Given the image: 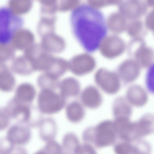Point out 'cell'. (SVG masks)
Returning <instances> with one entry per match:
<instances>
[{
  "label": "cell",
  "mask_w": 154,
  "mask_h": 154,
  "mask_svg": "<svg viewBox=\"0 0 154 154\" xmlns=\"http://www.w3.org/2000/svg\"><path fill=\"white\" fill-rule=\"evenodd\" d=\"M127 48L124 40L116 35H107L101 42L98 49L104 58L113 59L121 56Z\"/></svg>",
  "instance_id": "obj_10"
},
{
  "label": "cell",
  "mask_w": 154,
  "mask_h": 154,
  "mask_svg": "<svg viewBox=\"0 0 154 154\" xmlns=\"http://www.w3.org/2000/svg\"><path fill=\"white\" fill-rule=\"evenodd\" d=\"M23 20L8 7H0V43L8 44L14 34L21 28Z\"/></svg>",
  "instance_id": "obj_4"
},
{
  "label": "cell",
  "mask_w": 154,
  "mask_h": 154,
  "mask_svg": "<svg viewBox=\"0 0 154 154\" xmlns=\"http://www.w3.org/2000/svg\"><path fill=\"white\" fill-rule=\"evenodd\" d=\"M68 70V61L64 58L54 57L47 70L45 72L59 79Z\"/></svg>",
  "instance_id": "obj_26"
},
{
  "label": "cell",
  "mask_w": 154,
  "mask_h": 154,
  "mask_svg": "<svg viewBox=\"0 0 154 154\" xmlns=\"http://www.w3.org/2000/svg\"><path fill=\"white\" fill-rule=\"evenodd\" d=\"M11 118L5 107L0 108V131L6 129L9 126Z\"/></svg>",
  "instance_id": "obj_32"
},
{
  "label": "cell",
  "mask_w": 154,
  "mask_h": 154,
  "mask_svg": "<svg viewBox=\"0 0 154 154\" xmlns=\"http://www.w3.org/2000/svg\"><path fill=\"white\" fill-rule=\"evenodd\" d=\"M114 151L117 154H149L151 147L147 141L140 139L119 142L115 145Z\"/></svg>",
  "instance_id": "obj_11"
},
{
  "label": "cell",
  "mask_w": 154,
  "mask_h": 154,
  "mask_svg": "<svg viewBox=\"0 0 154 154\" xmlns=\"http://www.w3.org/2000/svg\"><path fill=\"white\" fill-rule=\"evenodd\" d=\"M132 111L131 105L125 97H118L114 100L112 106V113L114 119L130 118Z\"/></svg>",
  "instance_id": "obj_24"
},
{
  "label": "cell",
  "mask_w": 154,
  "mask_h": 154,
  "mask_svg": "<svg viewBox=\"0 0 154 154\" xmlns=\"http://www.w3.org/2000/svg\"><path fill=\"white\" fill-rule=\"evenodd\" d=\"M141 68L132 58L122 61L119 65L117 73L121 81L126 84L133 82L139 77Z\"/></svg>",
  "instance_id": "obj_12"
},
{
  "label": "cell",
  "mask_w": 154,
  "mask_h": 154,
  "mask_svg": "<svg viewBox=\"0 0 154 154\" xmlns=\"http://www.w3.org/2000/svg\"><path fill=\"white\" fill-rule=\"evenodd\" d=\"M12 60L11 69L13 72L19 75L27 76L34 72L30 63L23 55Z\"/></svg>",
  "instance_id": "obj_25"
},
{
  "label": "cell",
  "mask_w": 154,
  "mask_h": 154,
  "mask_svg": "<svg viewBox=\"0 0 154 154\" xmlns=\"http://www.w3.org/2000/svg\"><path fill=\"white\" fill-rule=\"evenodd\" d=\"M24 55L30 63L34 72H45L54 56L45 51L39 44H35L26 50Z\"/></svg>",
  "instance_id": "obj_8"
},
{
  "label": "cell",
  "mask_w": 154,
  "mask_h": 154,
  "mask_svg": "<svg viewBox=\"0 0 154 154\" xmlns=\"http://www.w3.org/2000/svg\"><path fill=\"white\" fill-rule=\"evenodd\" d=\"M74 12L72 28L75 39L87 52L95 51L107 36L108 27L105 17L100 11L88 5Z\"/></svg>",
  "instance_id": "obj_1"
},
{
  "label": "cell",
  "mask_w": 154,
  "mask_h": 154,
  "mask_svg": "<svg viewBox=\"0 0 154 154\" xmlns=\"http://www.w3.org/2000/svg\"><path fill=\"white\" fill-rule=\"evenodd\" d=\"M80 102L85 107L90 109L99 107L103 102V97L98 89L90 85L85 87L80 95Z\"/></svg>",
  "instance_id": "obj_15"
},
{
  "label": "cell",
  "mask_w": 154,
  "mask_h": 154,
  "mask_svg": "<svg viewBox=\"0 0 154 154\" xmlns=\"http://www.w3.org/2000/svg\"><path fill=\"white\" fill-rule=\"evenodd\" d=\"M56 0H42V2L45 4L50 5L55 2Z\"/></svg>",
  "instance_id": "obj_37"
},
{
  "label": "cell",
  "mask_w": 154,
  "mask_h": 154,
  "mask_svg": "<svg viewBox=\"0 0 154 154\" xmlns=\"http://www.w3.org/2000/svg\"><path fill=\"white\" fill-rule=\"evenodd\" d=\"M148 69L146 78V86L149 91L153 92V65Z\"/></svg>",
  "instance_id": "obj_35"
},
{
  "label": "cell",
  "mask_w": 154,
  "mask_h": 154,
  "mask_svg": "<svg viewBox=\"0 0 154 154\" xmlns=\"http://www.w3.org/2000/svg\"><path fill=\"white\" fill-rule=\"evenodd\" d=\"M13 72L4 63H0V90L10 92L14 88L16 79Z\"/></svg>",
  "instance_id": "obj_21"
},
{
  "label": "cell",
  "mask_w": 154,
  "mask_h": 154,
  "mask_svg": "<svg viewBox=\"0 0 154 154\" xmlns=\"http://www.w3.org/2000/svg\"><path fill=\"white\" fill-rule=\"evenodd\" d=\"M125 98L131 105L137 107L145 105L148 100V96L145 90L141 86L133 84L128 88Z\"/></svg>",
  "instance_id": "obj_17"
},
{
  "label": "cell",
  "mask_w": 154,
  "mask_h": 154,
  "mask_svg": "<svg viewBox=\"0 0 154 154\" xmlns=\"http://www.w3.org/2000/svg\"><path fill=\"white\" fill-rule=\"evenodd\" d=\"M15 50L8 44L0 43V63H4L14 58Z\"/></svg>",
  "instance_id": "obj_30"
},
{
  "label": "cell",
  "mask_w": 154,
  "mask_h": 154,
  "mask_svg": "<svg viewBox=\"0 0 154 154\" xmlns=\"http://www.w3.org/2000/svg\"><path fill=\"white\" fill-rule=\"evenodd\" d=\"M134 131L137 139L153 133L154 132V116L147 113L142 116L138 120L134 122Z\"/></svg>",
  "instance_id": "obj_18"
},
{
  "label": "cell",
  "mask_w": 154,
  "mask_h": 154,
  "mask_svg": "<svg viewBox=\"0 0 154 154\" xmlns=\"http://www.w3.org/2000/svg\"><path fill=\"white\" fill-rule=\"evenodd\" d=\"M29 128L20 123L14 125L8 129L6 137L15 146L26 144L29 142L31 137Z\"/></svg>",
  "instance_id": "obj_13"
},
{
  "label": "cell",
  "mask_w": 154,
  "mask_h": 154,
  "mask_svg": "<svg viewBox=\"0 0 154 154\" xmlns=\"http://www.w3.org/2000/svg\"><path fill=\"white\" fill-rule=\"evenodd\" d=\"M117 137L113 121L106 120L95 126L86 128L83 132L82 138L84 142L94 148H101L114 144Z\"/></svg>",
  "instance_id": "obj_2"
},
{
  "label": "cell",
  "mask_w": 154,
  "mask_h": 154,
  "mask_svg": "<svg viewBox=\"0 0 154 154\" xmlns=\"http://www.w3.org/2000/svg\"><path fill=\"white\" fill-rule=\"evenodd\" d=\"M126 49L129 55L141 68H149L153 65V50L147 45L143 38L131 39L127 45Z\"/></svg>",
  "instance_id": "obj_6"
},
{
  "label": "cell",
  "mask_w": 154,
  "mask_h": 154,
  "mask_svg": "<svg viewBox=\"0 0 154 154\" xmlns=\"http://www.w3.org/2000/svg\"><path fill=\"white\" fill-rule=\"evenodd\" d=\"M8 7L19 16L28 12L32 5L31 0H8Z\"/></svg>",
  "instance_id": "obj_29"
},
{
  "label": "cell",
  "mask_w": 154,
  "mask_h": 154,
  "mask_svg": "<svg viewBox=\"0 0 154 154\" xmlns=\"http://www.w3.org/2000/svg\"><path fill=\"white\" fill-rule=\"evenodd\" d=\"M59 79L48 73L43 72L38 77L37 84L41 89L54 90L58 88Z\"/></svg>",
  "instance_id": "obj_28"
},
{
  "label": "cell",
  "mask_w": 154,
  "mask_h": 154,
  "mask_svg": "<svg viewBox=\"0 0 154 154\" xmlns=\"http://www.w3.org/2000/svg\"><path fill=\"white\" fill-rule=\"evenodd\" d=\"M33 34L26 29L21 28L14 35L10 44L15 50L23 51L35 43Z\"/></svg>",
  "instance_id": "obj_16"
},
{
  "label": "cell",
  "mask_w": 154,
  "mask_h": 154,
  "mask_svg": "<svg viewBox=\"0 0 154 154\" xmlns=\"http://www.w3.org/2000/svg\"><path fill=\"white\" fill-rule=\"evenodd\" d=\"M97 85L103 92L110 95L118 93L121 87V80L117 73L104 68L98 69L94 75Z\"/></svg>",
  "instance_id": "obj_7"
},
{
  "label": "cell",
  "mask_w": 154,
  "mask_h": 154,
  "mask_svg": "<svg viewBox=\"0 0 154 154\" xmlns=\"http://www.w3.org/2000/svg\"><path fill=\"white\" fill-rule=\"evenodd\" d=\"M94 147L91 145L84 142L80 144L76 149L75 154H96Z\"/></svg>",
  "instance_id": "obj_34"
},
{
  "label": "cell",
  "mask_w": 154,
  "mask_h": 154,
  "mask_svg": "<svg viewBox=\"0 0 154 154\" xmlns=\"http://www.w3.org/2000/svg\"><path fill=\"white\" fill-rule=\"evenodd\" d=\"M37 153L61 154L63 152L62 146L54 140L46 142L44 146Z\"/></svg>",
  "instance_id": "obj_31"
},
{
  "label": "cell",
  "mask_w": 154,
  "mask_h": 154,
  "mask_svg": "<svg viewBox=\"0 0 154 154\" xmlns=\"http://www.w3.org/2000/svg\"><path fill=\"white\" fill-rule=\"evenodd\" d=\"M41 38L40 45L45 51L50 54H60L66 48L64 39L54 32L45 35Z\"/></svg>",
  "instance_id": "obj_14"
},
{
  "label": "cell",
  "mask_w": 154,
  "mask_h": 154,
  "mask_svg": "<svg viewBox=\"0 0 154 154\" xmlns=\"http://www.w3.org/2000/svg\"><path fill=\"white\" fill-rule=\"evenodd\" d=\"M78 0H63L61 5V9L63 10L69 9L77 4Z\"/></svg>",
  "instance_id": "obj_36"
},
{
  "label": "cell",
  "mask_w": 154,
  "mask_h": 154,
  "mask_svg": "<svg viewBox=\"0 0 154 154\" xmlns=\"http://www.w3.org/2000/svg\"><path fill=\"white\" fill-rule=\"evenodd\" d=\"M94 58L89 53L75 55L68 61V70L74 75L82 76L92 72L96 66Z\"/></svg>",
  "instance_id": "obj_9"
},
{
  "label": "cell",
  "mask_w": 154,
  "mask_h": 154,
  "mask_svg": "<svg viewBox=\"0 0 154 154\" xmlns=\"http://www.w3.org/2000/svg\"><path fill=\"white\" fill-rule=\"evenodd\" d=\"M36 94L35 88L32 84L24 82L20 84L17 88L14 97L22 102L31 103Z\"/></svg>",
  "instance_id": "obj_22"
},
{
  "label": "cell",
  "mask_w": 154,
  "mask_h": 154,
  "mask_svg": "<svg viewBox=\"0 0 154 154\" xmlns=\"http://www.w3.org/2000/svg\"><path fill=\"white\" fill-rule=\"evenodd\" d=\"M38 127L39 137L45 142L54 140L57 132V126L55 120L51 117L43 118Z\"/></svg>",
  "instance_id": "obj_20"
},
{
  "label": "cell",
  "mask_w": 154,
  "mask_h": 154,
  "mask_svg": "<svg viewBox=\"0 0 154 154\" xmlns=\"http://www.w3.org/2000/svg\"><path fill=\"white\" fill-rule=\"evenodd\" d=\"M58 88L60 94L66 99L77 96L81 91L79 82L72 77H66L60 81Z\"/></svg>",
  "instance_id": "obj_19"
},
{
  "label": "cell",
  "mask_w": 154,
  "mask_h": 154,
  "mask_svg": "<svg viewBox=\"0 0 154 154\" xmlns=\"http://www.w3.org/2000/svg\"><path fill=\"white\" fill-rule=\"evenodd\" d=\"M79 139L77 135L72 132L66 134L63 137L62 147L63 152L65 153H75L77 147L79 145Z\"/></svg>",
  "instance_id": "obj_27"
},
{
  "label": "cell",
  "mask_w": 154,
  "mask_h": 154,
  "mask_svg": "<svg viewBox=\"0 0 154 154\" xmlns=\"http://www.w3.org/2000/svg\"><path fill=\"white\" fill-rule=\"evenodd\" d=\"M66 103V99L54 90L41 89L38 94L37 107L42 114L57 113L64 108Z\"/></svg>",
  "instance_id": "obj_5"
},
{
  "label": "cell",
  "mask_w": 154,
  "mask_h": 154,
  "mask_svg": "<svg viewBox=\"0 0 154 154\" xmlns=\"http://www.w3.org/2000/svg\"><path fill=\"white\" fill-rule=\"evenodd\" d=\"M5 108L11 119L29 128L38 127L43 119L42 114L31 103L20 102L13 97Z\"/></svg>",
  "instance_id": "obj_3"
},
{
  "label": "cell",
  "mask_w": 154,
  "mask_h": 154,
  "mask_svg": "<svg viewBox=\"0 0 154 154\" xmlns=\"http://www.w3.org/2000/svg\"><path fill=\"white\" fill-rule=\"evenodd\" d=\"M15 145L6 137L0 139V154H9L13 152Z\"/></svg>",
  "instance_id": "obj_33"
},
{
  "label": "cell",
  "mask_w": 154,
  "mask_h": 154,
  "mask_svg": "<svg viewBox=\"0 0 154 154\" xmlns=\"http://www.w3.org/2000/svg\"><path fill=\"white\" fill-rule=\"evenodd\" d=\"M85 110L82 104L74 100L69 103L66 106L65 113L68 120L72 123L81 122L85 115Z\"/></svg>",
  "instance_id": "obj_23"
}]
</instances>
